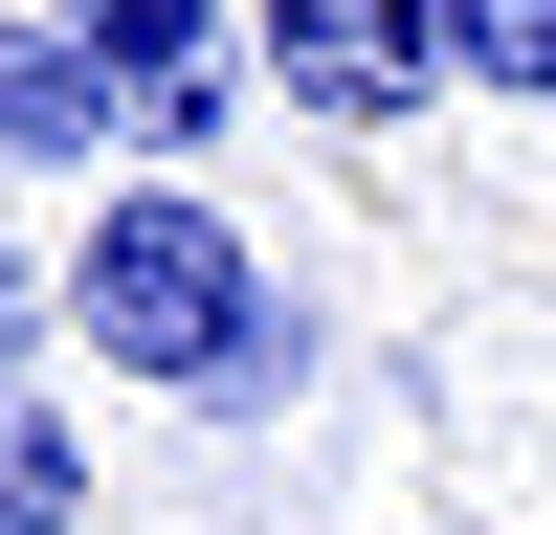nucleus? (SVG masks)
Segmentation results:
<instances>
[{
    "mask_svg": "<svg viewBox=\"0 0 556 535\" xmlns=\"http://www.w3.org/2000/svg\"><path fill=\"white\" fill-rule=\"evenodd\" d=\"M134 134H156V178L223 157V134H245V67H223V45H201V67H156V89H134Z\"/></svg>",
    "mask_w": 556,
    "mask_h": 535,
    "instance_id": "7",
    "label": "nucleus"
},
{
    "mask_svg": "<svg viewBox=\"0 0 556 535\" xmlns=\"http://www.w3.org/2000/svg\"><path fill=\"white\" fill-rule=\"evenodd\" d=\"M245 67L334 134H401L445 89V0H245Z\"/></svg>",
    "mask_w": 556,
    "mask_h": 535,
    "instance_id": "2",
    "label": "nucleus"
},
{
    "mask_svg": "<svg viewBox=\"0 0 556 535\" xmlns=\"http://www.w3.org/2000/svg\"><path fill=\"white\" fill-rule=\"evenodd\" d=\"M445 89H534L556 112V0H445Z\"/></svg>",
    "mask_w": 556,
    "mask_h": 535,
    "instance_id": "6",
    "label": "nucleus"
},
{
    "mask_svg": "<svg viewBox=\"0 0 556 535\" xmlns=\"http://www.w3.org/2000/svg\"><path fill=\"white\" fill-rule=\"evenodd\" d=\"M45 357V246H0V380Z\"/></svg>",
    "mask_w": 556,
    "mask_h": 535,
    "instance_id": "8",
    "label": "nucleus"
},
{
    "mask_svg": "<svg viewBox=\"0 0 556 535\" xmlns=\"http://www.w3.org/2000/svg\"><path fill=\"white\" fill-rule=\"evenodd\" d=\"M67 513H89V424L45 380H0V535H67Z\"/></svg>",
    "mask_w": 556,
    "mask_h": 535,
    "instance_id": "4",
    "label": "nucleus"
},
{
    "mask_svg": "<svg viewBox=\"0 0 556 535\" xmlns=\"http://www.w3.org/2000/svg\"><path fill=\"white\" fill-rule=\"evenodd\" d=\"M67 335L112 357V380L223 401V380H267V357H290V312H267V246L201 201V178H134V201L67 246Z\"/></svg>",
    "mask_w": 556,
    "mask_h": 535,
    "instance_id": "1",
    "label": "nucleus"
},
{
    "mask_svg": "<svg viewBox=\"0 0 556 535\" xmlns=\"http://www.w3.org/2000/svg\"><path fill=\"white\" fill-rule=\"evenodd\" d=\"M45 23H67L112 89H156V67H201V45H223V0H45Z\"/></svg>",
    "mask_w": 556,
    "mask_h": 535,
    "instance_id": "5",
    "label": "nucleus"
},
{
    "mask_svg": "<svg viewBox=\"0 0 556 535\" xmlns=\"http://www.w3.org/2000/svg\"><path fill=\"white\" fill-rule=\"evenodd\" d=\"M112 134H134V89H112V67H89V45L45 23V0H23V23H0V157H45V178H89Z\"/></svg>",
    "mask_w": 556,
    "mask_h": 535,
    "instance_id": "3",
    "label": "nucleus"
}]
</instances>
